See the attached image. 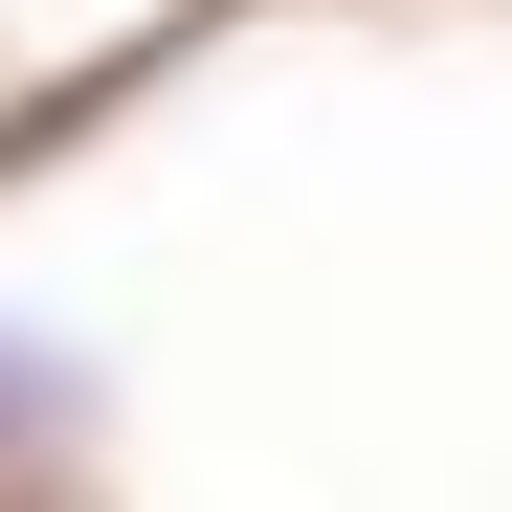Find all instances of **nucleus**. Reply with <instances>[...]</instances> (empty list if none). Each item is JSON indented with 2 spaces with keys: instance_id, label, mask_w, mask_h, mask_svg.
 Returning a JSON list of instances; mask_svg holds the SVG:
<instances>
[{
  "instance_id": "nucleus-1",
  "label": "nucleus",
  "mask_w": 512,
  "mask_h": 512,
  "mask_svg": "<svg viewBox=\"0 0 512 512\" xmlns=\"http://www.w3.org/2000/svg\"><path fill=\"white\" fill-rule=\"evenodd\" d=\"M67 401V357H23V334H0V423H45Z\"/></svg>"
}]
</instances>
